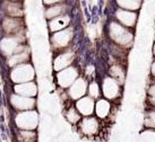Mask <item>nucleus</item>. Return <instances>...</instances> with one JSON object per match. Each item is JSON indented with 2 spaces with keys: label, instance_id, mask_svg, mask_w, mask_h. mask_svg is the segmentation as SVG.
I'll return each instance as SVG.
<instances>
[{
  "label": "nucleus",
  "instance_id": "nucleus-1",
  "mask_svg": "<svg viewBox=\"0 0 155 142\" xmlns=\"http://www.w3.org/2000/svg\"><path fill=\"white\" fill-rule=\"evenodd\" d=\"M107 36L112 44L124 49L126 51L130 50L135 42V33L133 30H129L122 26L116 21H110L107 25Z\"/></svg>",
  "mask_w": 155,
  "mask_h": 142
},
{
  "label": "nucleus",
  "instance_id": "nucleus-2",
  "mask_svg": "<svg viewBox=\"0 0 155 142\" xmlns=\"http://www.w3.org/2000/svg\"><path fill=\"white\" fill-rule=\"evenodd\" d=\"M74 39H75V28L73 26H70L61 32L51 34L50 35V44H51L52 51L58 53V52L70 49Z\"/></svg>",
  "mask_w": 155,
  "mask_h": 142
},
{
  "label": "nucleus",
  "instance_id": "nucleus-3",
  "mask_svg": "<svg viewBox=\"0 0 155 142\" xmlns=\"http://www.w3.org/2000/svg\"><path fill=\"white\" fill-rule=\"evenodd\" d=\"M8 79L15 85L31 82L35 78V70L31 62H26L8 70Z\"/></svg>",
  "mask_w": 155,
  "mask_h": 142
},
{
  "label": "nucleus",
  "instance_id": "nucleus-4",
  "mask_svg": "<svg viewBox=\"0 0 155 142\" xmlns=\"http://www.w3.org/2000/svg\"><path fill=\"white\" fill-rule=\"evenodd\" d=\"M101 90H102V97L108 99L110 102H117L121 98L124 86L116 79H113L110 76H104L101 80Z\"/></svg>",
  "mask_w": 155,
  "mask_h": 142
},
{
  "label": "nucleus",
  "instance_id": "nucleus-5",
  "mask_svg": "<svg viewBox=\"0 0 155 142\" xmlns=\"http://www.w3.org/2000/svg\"><path fill=\"white\" fill-rule=\"evenodd\" d=\"M0 33L2 37L6 36H21L25 34V25L22 18L4 17L0 19Z\"/></svg>",
  "mask_w": 155,
  "mask_h": 142
},
{
  "label": "nucleus",
  "instance_id": "nucleus-6",
  "mask_svg": "<svg viewBox=\"0 0 155 142\" xmlns=\"http://www.w3.org/2000/svg\"><path fill=\"white\" fill-rule=\"evenodd\" d=\"M14 123L17 130L23 131H35L39 124V116L36 111L15 112Z\"/></svg>",
  "mask_w": 155,
  "mask_h": 142
},
{
  "label": "nucleus",
  "instance_id": "nucleus-7",
  "mask_svg": "<svg viewBox=\"0 0 155 142\" xmlns=\"http://www.w3.org/2000/svg\"><path fill=\"white\" fill-rule=\"evenodd\" d=\"M81 76L82 74H81L79 68L77 65H74L67 68V69L62 70V71L56 72V82L59 88L67 90Z\"/></svg>",
  "mask_w": 155,
  "mask_h": 142
},
{
  "label": "nucleus",
  "instance_id": "nucleus-8",
  "mask_svg": "<svg viewBox=\"0 0 155 142\" xmlns=\"http://www.w3.org/2000/svg\"><path fill=\"white\" fill-rule=\"evenodd\" d=\"M76 128H77L78 132L82 134L83 137L94 138L101 132L102 124H101V121L95 115H93V116L83 117L82 121L78 123Z\"/></svg>",
  "mask_w": 155,
  "mask_h": 142
},
{
  "label": "nucleus",
  "instance_id": "nucleus-9",
  "mask_svg": "<svg viewBox=\"0 0 155 142\" xmlns=\"http://www.w3.org/2000/svg\"><path fill=\"white\" fill-rule=\"evenodd\" d=\"M7 100H8L10 107L13 108L15 112L33 111V108L36 106V100L34 98L23 97V96L14 94L13 91L7 94Z\"/></svg>",
  "mask_w": 155,
  "mask_h": 142
},
{
  "label": "nucleus",
  "instance_id": "nucleus-10",
  "mask_svg": "<svg viewBox=\"0 0 155 142\" xmlns=\"http://www.w3.org/2000/svg\"><path fill=\"white\" fill-rule=\"evenodd\" d=\"M138 18H139V14L135 13V11L125 10V9L118 8V7L113 10V21H116L129 30H134L136 28Z\"/></svg>",
  "mask_w": 155,
  "mask_h": 142
},
{
  "label": "nucleus",
  "instance_id": "nucleus-11",
  "mask_svg": "<svg viewBox=\"0 0 155 142\" xmlns=\"http://www.w3.org/2000/svg\"><path fill=\"white\" fill-rule=\"evenodd\" d=\"M88 84L90 80L87 79L85 76H81L76 81L74 82L71 86L69 87L66 90L67 93V97H68L71 102H77L78 99L83 98L87 96V89H88Z\"/></svg>",
  "mask_w": 155,
  "mask_h": 142
},
{
  "label": "nucleus",
  "instance_id": "nucleus-12",
  "mask_svg": "<svg viewBox=\"0 0 155 142\" xmlns=\"http://www.w3.org/2000/svg\"><path fill=\"white\" fill-rule=\"evenodd\" d=\"M75 61H76V51L73 50L71 47L65 51L58 52L53 59V70L56 72L62 71L74 65Z\"/></svg>",
  "mask_w": 155,
  "mask_h": 142
},
{
  "label": "nucleus",
  "instance_id": "nucleus-13",
  "mask_svg": "<svg viewBox=\"0 0 155 142\" xmlns=\"http://www.w3.org/2000/svg\"><path fill=\"white\" fill-rule=\"evenodd\" d=\"M4 5H0L2 14L7 17L22 18L24 16L23 1H4Z\"/></svg>",
  "mask_w": 155,
  "mask_h": 142
},
{
  "label": "nucleus",
  "instance_id": "nucleus-14",
  "mask_svg": "<svg viewBox=\"0 0 155 142\" xmlns=\"http://www.w3.org/2000/svg\"><path fill=\"white\" fill-rule=\"evenodd\" d=\"M112 112H113V104L112 102L108 100L105 98H100L95 102V113L94 115L100 121L108 120L111 116Z\"/></svg>",
  "mask_w": 155,
  "mask_h": 142
},
{
  "label": "nucleus",
  "instance_id": "nucleus-15",
  "mask_svg": "<svg viewBox=\"0 0 155 142\" xmlns=\"http://www.w3.org/2000/svg\"><path fill=\"white\" fill-rule=\"evenodd\" d=\"M71 22H73V19H71L70 14L62 15V16H59V17L49 21L48 22V30H49V32L51 34L58 33V32H61V30L70 27L71 26Z\"/></svg>",
  "mask_w": 155,
  "mask_h": 142
},
{
  "label": "nucleus",
  "instance_id": "nucleus-16",
  "mask_svg": "<svg viewBox=\"0 0 155 142\" xmlns=\"http://www.w3.org/2000/svg\"><path fill=\"white\" fill-rule=\"evenodd\" d=\"M95 102L93 98H91L90 96H85L83 98L78 99L77 102H75V107L77 108V111L83 117L93 116L95 113Z\"/></svg>",
  "mask_w": 155,
  "mask_h": 142
},
{
  "label": "nucleus",
  "instance_id": "nucleus-17",
  "mask_svg": "<svg viewBox=\"0 0 155 142\" xmlns=\"http://www.w3.org/2000/svg\"><path fill=\"white\" fill-rule=\"evenodd\" d=\"M12 91L14 94L23 96V97L34 98L36 94H38V86H36V84L34 81L18 84V85H14L12 87Z\"/></svg>",
  "mask_w": 155,
  "mask_h": 142
},
{
  "label": "nucleus",
  "instance_id": "nucleus-18",
  "mask_svg": "<svg viewBox=\"0 0 155 142\" xmlns=\"http://www.w3.org/2000/svg\"><path fill=\"white\" fill-rule=\"evenodd\" d=\"M108 76L116 79L117 81H119L124 86L127 78V68L126 65H124L121 61H116L113 62L108 68Z\"/></svg>",
  "mask_w": 155,
  "mask_h": 142
},
{
  "label": "nucleus",
  "instance_id": "nucleus-19",
  "mask_svg": "<svg viewBox=\"0 0 155 142\" xmlns=\"http://www.w3.org/2000/svg\"><path fill=\"white\" fill-rule=\"evenodd\" d=\"M67 14H69V5H67L66 1H59L58 4L52 7H47L45 11H44V16L49 22L53 18H57L62 15H67Z\"/></svg>",
  "mask_w": 155,
  "mask_h": 142
},
{
  "label": "nucleus",
  "instance_id": "nucleus-20",
  "mask_svg": "<svg viewBox=\"0 0 155 142\" xmlns=\"http://www.w3.org/2000/svg\"><path fill=\"white\" fill-rule=\"evenodd\" d=\"M64 116H65L66 121L68 122L69 124L76 125V126H77L78 123H79L83 118V116L77 111V108L75 107V104H70L69 106H67V107L65 108V111H64Z\"/></svg>",
  "mask_w": 155,
  "mask_h": 142
},
{
  "label": "nucleus",
  "instance_id": "nucleus-21",
  "mask_svg": "<svg viewBox=\"0 0 155 142\" xmlns=\"http://www.w3.org/2000/svg\"><path fill=\"white\" fill-rule=\"evenodd\" d=\"M116 4L118 8L138 13L139 9L142 8L143 1L142 0H118V1H116Z\"/></svg>",
  "mask_w": 155,
  "mask_h": 142
},
{
  "label": "nucleus",
  "instance_id": "nucleus-22",
  "mask_svg": "<svg viewBox=\"0 0 155 142\" xmlns=\"http://www.w3.org/2000/svg\"><path fill=\"white\" fill-rule=\"evenodd\" d=\"M14 135L17 142H38V134L36 131H23V130H15Z\"/></svg>",
  "mask_w": 155,
  "mask_h": 142
},
{
  "label": "nucleus",
  "instance_id": "nucleus-23",
  "mask_svg": "<svg viewBox=\"0 0 155 142\" xmlns=\"http://www.w3.org/2000/svg\"><path fill=\"white\" fill-rule=\"evenodd\" d=\"M87 96L94 100L102 98V90H101V84L94 79H91L88 84V89H87Z\"/></svg>",
  "mask_w": 155,
  "mask_h": 142
},
{
  "label": "nucleus",
  "instance_id": "nucleus-24",
  "mask_svg": "<svg viewBox=\"0 0 155 142\" xmlns=\"http://www.w3.org/2000/svg\"><path fill=\"white\" fill-rule=\"evenodd\" d=\"M144 129L155 130V108L148 107V109L144 113V120H143Z\"/></svg>",
  "mask_w": 155,
  "mask_h": 142
},
{
  "label": "nucleus",
  "instance_id": "nucleus-25",
  "mask_svg": "<svg viewBox=\"0 0 155 142\" xmlns=\"http://www.w3.org/2000/svg\"><path fill=\"white\" fill-rule=\"evenodd\" d=\"M138 142H155V130L143 129L138 135Z\"/></svg>",
  "mask_w": 155,
  "mask_h": 142
},
{
  "label": "nucleus",
  "instance_id": "nucleus-26",
  "mask_svg": "<svg viewBox=\"0 0 155 142\" xmlns=\"http://www.w3.org/2000/svg\"><path fill=\"white\" fill-rule=\"evenodd\" d=\"M146 100L148 104V107L155 108V80H152V82L147 87Z\"/></svg>",
  "mask_w": 155,
  "mask_h": 142
},
{
  "label": "nucleus",
  "instance_id": "nucleus-27",
  "mask_svg": "<svg viewBox=\"0 0 155 142\" xmlns=\"http://www.w3.org/2000/svg\"><path fill=\"white\" fill-rule=\"evenodd\" d=\"M150 76L152 80H155V59L152 61L151 67H150Z\"/></svg>",
  "mask_w": 155,
  "mask_h": 142
},
{
  "label": "nucleus",
  "instance_id": "nucleus-28",
  "mask_svg": "<svg viewBox=\"0 0 155 142\" xmlns=\"http://www.w3.org/2000/svg\"><path fill=\"white\" fill-rule=\"evenodd\" d=\"M152 54H153V56H154V59H155V41H154V43H153V47H152Z\"/></svg>",
  "mask_w": 155,
  "mask_h": 142
}]
</instances>
